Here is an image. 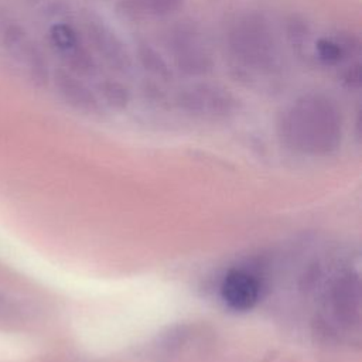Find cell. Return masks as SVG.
<instances>
[{"mask_svg":"<svg viewBox=\"0 0 362 362\" xmlns=\"http://www.w3.org/2000/svg\"><path fill=\"white\" fill-rule=\"evenodd\" d=\"M279 133L293 150L307 154L329 153L341 141V110L325 93H303L280 113Z\"/></svg>","mask_w":362,"mask_h":362,"instance_id":"1","label":"cell"},{"mask_svg":"<svg viewBox=\"0 0 362 362\" xmlns=\"http://www.w3.org/2000/svg\"><path fill=\"white\" fill-rule=\"evenodd\" d=\"M225 44L233 61V69L245 75H273L281 61L277 41L269 20L257 11H242L226 25Z\"/></svg>","mask_w":362,"mask_h":362,"instance_id":"2","label":"cell"},{"mask_svg":"<svg viewBox=\"0 0 362 362\" xmlns=\"http://www.w3.org/2000/svg\"><path fill=\"white\" fill-rule=\"evenodd\" d=\"M165 44L175 68L187 76L206 75L215 66L214 49L205 31L189 18L170 27Z\"/></svg>","mask_w":362,"mask_h":362,"instance_id":"3","label":"cell"},{"mask_svg":"<svg viewBox=\"0 0 362 362\" xmlns=\"http://www.w3.org/2000/svg\"><path fill=\"white\" fill-rule=\"evenodd\" d=\"M175 105L194 117L226 119L236 115L240 100L230 89L219 83L195 82L178 89Z\"/></svg>","mask_w":362,"mask_h":362,"instance_id":"4","label":"cell"},{"mask_svg":"<svg viewBox=\"0 0 362 362\" xmlns=\"http://www.w3.org/2000/svg\"><path fill=\"white\" fill-rule=\"evenodd\" d=\"M82 25L90 47L115 72L129 75L133 71V58L113 27L98 13L86 10L82 16Z\"/></svg>","mask_w":362,"mask_h":362,"instance_id":"5","label":"cell"},{"mask_svg":"<svg viewBox=\"0 0 362 362\" xmlns=\"http://www.w3.org/2000/svg\"><path fill=\"white\" fill-rule=\"evenodd\" d=\"M51 35L54 45L74 71L82 75H93L98 71L92 54L75 28L66 24H59L54 27Z\"/></svg>","mask_w":362,"mask_h":362,"instance_id":"6","label":"cell"},{"mask_svg":"<svg viewBox=\"0 0 362 362\" xmlns=\"http://www.w3.org/2000/svg\"><path fill=\"white\" fill-rule=\"evenodd\" d=\"M221 296L232 310L247 311L260 298V281L246 270H230L221 284Z\"/></svg>","mask_w":362,"mask_h":362,"instance_id":"7","label":"cell"},{"mask_svg":"<svg viewBox=\"0 0 362 362\" xmlns=\"http://www.w3.org/2000/svg\"><path fill=\"white\" fill-rule=\"evenodd\" d=\"M55 85L61 98L74 109L86 115H100L103 112L102 100L78 76L68 71H58Z\"/></svg>","mask_w":362,"mask_h":362,"instance_id":"8","label":"cell"},{"mask_svg":"<svg viewBox=\"0 0 362 362\" xmlns=\"http://www.w3.org/2000/svg\"><path fill=\"white\" fill-rule=\"evenodd\" d=\"M185 0H120L116 4L120 17L130 23L148 21L177 13Z\"/></svg>","mask_w":362,"mask_h":362,"instance_id":"9","label":"cell"},{"mask_svg":"<svg viewBox=\"0 0 362 362\" xmlns=\"http://www.w3.org/2000/svg\"><path fill=\"white\" fill-rule=\"evenodd\" d=\"M359 51V40L348 33H338L334 37L321 38L317 44L320 59L327 64H338Z\"/></svg>","mask_w":362,"mask_h":362,"instance_id":"10","label":"cell"},{"mask_svg":"<svg viewBox=\"0 0 362 362\" xmlns=\"http://www.w3.org/2000/svg\"><path fill=\"white\" fill-rule=\"evenodd\" d=\"M136 58H137L139 64L153 76H156L161 81L173 79V69H171L168 61L147 40H137Z\"/></svg>","mask_w":362,"mask_h":362,"instance_id":"11","label":"cell"},{"mask_svg":"<svg viewBox=\"0 0 362 362\" xmlns=\"http://www.w3.org/2000/svg\"><path fill=\"white\" fill-rule=\"evenodd\" d=\"M99 92L105 103L115 109H123L130 102L129 89L122 82L115 79H105L99 85Z\"/></svg>","mask_w":362,"mask_h":362,"instance_id":"12","label":"cell"},{"mask_svg":"<svg viewBox=\"0 0 362 362\" xmlns=\"http://www.w3.org/2000/svg\"><path fill=\"white\" fill-rule=\"evenodd\" d=\"M341 83L349 90H358L361 86V65L355 64L344 72Z\"/></svg>","mask_w":362,"mask_h":362,"instance_id":"13","label":"cell"}]
</instances>
